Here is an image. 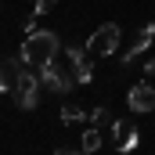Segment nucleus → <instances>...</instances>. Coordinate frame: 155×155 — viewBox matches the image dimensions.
Segmentation results:
<instances>
[{
	"label": "nucleus",
	"mask_w": 155,
	"mask_h": 155,
	"mask_svg": "<svg viewBox=\"0 0 155 155\" xmlns=\"http://www.w3.org/2000/svg\"><path fill=\"white\" fill-rule=\"evenodd\" d=\"M90 119H94V123H112L108 108H94V112H90Z\"/></svg>",
	"instance_id": "12"
},
{
	"label": "nucleus",
	"mask_w": 155,
	"mask_h": 155,
	"mask_svg": "<svg viewBox=\"0 0 155 155\" xmlns=\"http://www.w3.org/2000/svg\"><path fill=\"white\" fill-rule=\"evenodd\" d=\"M54 155H87V152H69V148H58Z\"/></svg>",
	"instance_id": "13"
},
{
	"label": "nucleus",
	"mask_w": 155,
	"mask_h": 155,
	"mask_svg": "<svg viewBox=\"0 0 155 155\" xmlns=\"http://www.w3.org/2000/svg\"><path fill=\"white\" fill-rule=\"evenodd\" d=\"M97 148H101V134L97 130H87L83 134V152H97Z\"/></svg>",
	"instance_id": "10"
},
{
	"label": "nucleus",
	"mask_w": 155,
	"mask_h": 155,
	"mask_svg": "<svg viewBox=\"0 0 155 155\" xmlns=\"http://www.w3.org/2000/svg\"><path fill=\"white\" fill-rule=\"evenodd\" d=\"M112 130H116V148H119V152H134V148H137V126H134V123L116 119Z\"/></svg>",
	"instance_id": "7"
},
{
	"label": "nucleus",
	"mask_w": 155,
	"mask_h": 155,
	"mask_svg": "<svg viewBox=\"0 0 155 155\" xmlns=\"http://www.w3.org/2000/svg\"><path fill=\"white\" fill-rule=\"evenodd\" d=\"M40 87H43V83H40V76L29 69V65H22L18 83L11 87V94H15V105H18V108H25V112H29V108H36V105H40Z\"/></svg>",
	"instance_id": "2"
},
{
	"label": "nucleus",
	"mask_w": 155,
	"mask_h": 155,
	"mask_svg": "<svg viewBox=\"0 0 155 155\" xmlns=\"http://www.w3.org/2000/svg\"><path fill=\"white\" fill-rule=\"evenodd\" d=\"M126 101H130L134 112H152V108H155V87H152V83H137V87L130 90Z\"/></svg>",
	"instance_id": "6"
},
{
	"label": "nucleus",
	"mask_w": 155,
	"mask_h": 155,
	"mask_svg": "<svg viewBox=\"0 0 155 155\" xmlns=\"http://www.w3.org/2000/svg\"><path fill=\"white\" fill-rule=\"evenodd\" d=\"M61 51V40H58V33H47V29H40V33H29L25 36V43H22V61L33 69V72H43L51 61H54V54Z\"/></svg>",
	"instance_id": "1"
},
{
	"label": "nucleus",
	"mask_w": 155,
	"mask_h": 155,
	"mask_svg": "<svg viewBox=\"0 0 155 155\" xmlns=\"http://www.w3.org/2000/svg\"><path fill=\"white\" fill-rule=\"evenodd\" d=\"M58 7V0H33V11L36 15H47V11H54Z\"/></svg>",
	"instance_id": "11"
},
{
	"label": "nucleus",
	"mask_w": 155,
	"mask_h": 155,
	"mask_svg": "<svg viewBox=\"0 0 155 155\" xmlns=\"http://www.w3.org/2000/svg\"><path fill=\"white\" fill-rule=\"evenodd\" d=\"M0 90H7V79H4V69H0Z\"/></svg>",
	"instance_id": "14"
},
{
	"label": "nucleus",
	"mask_w": 155,
	"mask_h": 155,
	"mask_svg": "<svg viewBox=\"0 0 155 155\" xmlns=\"http://www.w3.org/2000/svg\"><path fill=\"white\" fill-rule=\"evenodd\" d=\"M61 119H65V123H79V119H87V112H83L79 105H72V101H65V105H61Z\"/></svg>",
	"instance_id": "9"
},
{
	"label": "nucleus",
	"mask_w": 155,
	"mask_h": 155,
	"mask_svg": "<svg viewBox=\"0 0 155 155\" xmlns=\"http://www.w3.org/2000/svg\"><path fill=\"white\" fill-rule=\"evenodd\" d=\"M40 83L51 90V94H69L72 87H76V79L69 72V65H58V61H51L43 72H40Z\"/></svg>",
	"instance_id": "3"
},
{
	"label": "nucleus",
	"mask_w": 155,
	"mask_h": 155,
	"mask_svg": "<svg viewBox=\"0 0 155 155\" xmlns=\"http://www.w3.org/2000/svg\"><path fill=\"white\" fill-rule=\"evenodd\" d=\"M65 65H69V72L76 83H87V79L94 76V65H90V51H79V47H69L65 51Z\"/></svg>",
	"instance_id": "5"
},
{
	"label": "nucleus",
	"mask_w": 155,
	"mask_h": 155,
	"mask_svg": "<svg viewBox=\"0 0 155 155\" xmlns=\"http://www.w3.org/2000/svg\"><path fill=\"white\" fill-rule=\"evenodd\" d=\"M119 47V25L116 22H105V25H97V33L87 40V51H90V58H97V54H112Z\"/></svg>",
	"instance_id": "4"
},
{
	"label": "nucleus",
	"mask_w": 155,
	"mask_h": 155,
	"mask_svg": "<svg viewBox=\"0 0 155 155\" xmlns=\"http://www.w3.org/2000/svg\"><path fill=\"white\" fill-rule=\"evenodd\" d=\"M152 36H155V25H144V29L137 33V40L126 47V54H123V65H130V61H134V58H137V54H141V51L152 43Z\"/></svg>",
	"instance_id": "8"
}]
</instances>
